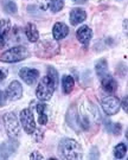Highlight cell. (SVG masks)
Instances as JSON below:
<instances>
[{"mask_svg": "<svg viewBox=\"0 0 128 160\" xmlns=\"http://www.w3.org/2000/svg\"><path fill=\"white\" fill-rule=\"evenodd\" d=\"M58 149L61 154L63 155L64 159L70 160H78L83 158V152H82L81 145L74 139L65 138L59 142Z\"/></svg>", "mask_w": 128, "mask_h": 160, "instance_id": "cell-1", "label": "cell"}, {"mask_svg": "<svg viewBox=\"0 0 128 160\" xmlns=\"http://www.w3.org/2000/svg\"><path fill=\"white\" fill-rule=\"evenodd\" d=\"M29 50L23 45L13 46L11 49L6 50L5 52L1 53L0 56V62L4 63H17L20 61H24L29 57Z\"/></svg>", "mask_w": 128, "mask_h": 160, "instance_id": "cell-2", "label": "cell"}, {"mask_svg": "<svg viewBox=\"0 0 128 160\" xmlns=\"http://www.w3.org/2000/svg\"><path fill=\"white\" fill-rule=\"evenodd\" d=\"M55 83L49 76H44L38 83V87L36 89V96L39 101H49L52 97L55 92Z\"/></svg>", "mask_w": 128, "mask_h": 160, "instance_id": "cell-3", "label": "cell"}, {"mask_svg": "<svg viewBox=\"0 0 128 160\" xmlns=\"http://www.w3.org/2000/svg\"><path fill=\"white\" fill-rule=\"evenodd\" d=\"M59 52V46L55 40H43L36 46V55L41 58H51Z\"/></svg>", "mask_w": 128, "mask_h": 160, "instance_id": "cell-4", "label": "cell"}, {"mask_svg": "<svg viewBox=\"0 0 128 160\" xmlns=\"http://www.w3.org/2000/svg\"><path fill=\"white\" fill-rule=\"evenodd\" d=\"M2 120H4V126L7 132V135L11 139H17L20 134V125L18 122L17 116L13 113H6Z\"/></svg>", "mask_w": 128, "mask_h": 160, "instance_id": "cell-5", "label": "cell"}, {"mask_svg": "<svg viewBox=\"0 0 128 160\" xmlns=\"http://www.w3.org/2000/svg\"><path fill=\"white\" fill-rule=\"evenodd\" d=\"M19 120L22 123V127L24 128V131L27 134H33L36 131V122H35V116L32 114V110L30 108H25L20 112L19 115Z\"/></svg>", "mask_w": 128, "mask_h": 160, "instance_id": "cell-6", "label": "cell"}, {"mask_svg": "<svg viewBox=\"0 0 128 160\" xmlns=\"http://www.w3.org/2000/svg\"><path fill=\"white\" fill-rule=\"evenodd\" d=\"M121 102L119 100V97L115 96V95H108L102 98V102H101V106H102V109L107 115H115L117 114V112L120 110V106Z\"/></svg>", "mask_w": 128, "mask_h": 160, "instance_id": "cell-7", "label": "cell"}, {"mask_svg": "<svg viewBox=\"0 0 128 160\" xmlns=\"http://www.w3.org/2000/svg\"><path fill=\"white\" fill-rule=\"evenodd\" d=\"M23 96V87L18 81H12L6 89V97L10 101H18Z\"/></svg>", "mask_w": 128, "mask_h": 160, "instance_id": "cell-8", "label": "cell"}, {"mask_svg": "<svg viewBox=\"0 0 128 160\" xmlns=\"http://www.w3.org/2000/svg\"><path fill=\"white\" fill-rule=\"evenodd\" d=\"M19 77L27 86H32V84L36 83V81L38 80L39 71L37 69H32V68H22L19 70Z\"/></svg>", "mask_w": 128, "mask_h": 160, "instance_id": "cell-9", "label": "cell"}, {"mask_svg": "<svg viewBox=\"0 0 128 160\" xmlns=\"http://www.w3.org/2000/svg\"><path fill=\"white\" fill-rule=\"evenodd\" d=\"M76 37L82 45L87 46L93 38V31L88 25H82L81 28H78L76 31Z\"/></svg>", "mask_w": 128, "mask_h": 160, "instance_id": "cell-10", "label": "cell"}, {"mask_svg": "<svg viewBox=\"0 0 128 160\" xmlns=\"http://www.w3.org/2000/svg\"><path fill=\"white\" fill-rule=\"evenodd\" d=\"M69 19H70L71 25L76 26V25H78V24L83 23V22L87 19V12L84 11L83 8H78V7L72 8V10L70 11Z\"/></svg>", "mask_w": 128, "mask_h": 160, "instance_id": "cell-11", "label": "cell"}, {"mask_svg": "<svg viewBox=\"0 0 128 160\" xmlns=\"http://www.w3.org/2000/svg\"><path fill=\"white\" fill-rule=\"evenodd\" d=\"M69 34V28L68 25H65L64 23H56L53 25V29H52V36L55 40H61L64 39L66 36Z\"/></svg>", "mask_w": 128, "mask_h": 160, "instance_id": "cell-12", "label": "cell"}, {"mask_svg": "<svg viewBox=\"0 0 128 160\" xmlns=\"http://www.w3.org/2000/svg\"><path fill=\"white\" fill-rule=\"evenodd\" d=\"M101 83H102V88H103V90L107 92H109V94H113V92H116L117 89V83L115 78L111 76V75H106L103 76L102 78H101Z\"/></svg>", "mask_w": 128, "mask_h": 160, "instance_id": "cell-13", "label": "cell"}, {"mask_svg": "<svg viewBox=\"0 0 128 160\" xmlns=\"http://www.w3.org/2000/svg\"><path fill=\"white\" fill-rule=\"evenodd\" d=\"M18 148V142L13 141L12 139L11 141H7L0 145V158H7L10 154L14 153V151Z\"/></svg>", "mask_w": 128, "mask_h": 160, "instance_id": "cell-14", "label": "cell"}, {"mask_svg": "<svg viewBox=\"0 0 128 160\" xmlns=\"http://www.w3.org/2000/svg\"><path fill=\"white\" fill-rule=\"evenodd\" d=\"M25 34H26L30 43H36L39 40V32H38L37 26L33 23H29L25 26Z\"/></svg>", "mask_w": 128, "mask_h": 160, "instance_id": "cell-15", "label": "cell"}, {"mask_svg": "<svg viewBox=\"0 0 128 160\" xmlns=\"http://www.w3.org/2000/svg\"><path fill=\"white\" fill-rule=\"evenodd\" d=\"M37 113H38V122L42 126L47 123V104L45 103H38L37 104Z\"/></svg>", "mask_w": 128, "mask_h": 160, "instance_id": "cell-16", "label": "cell"}, {"mask_svg": "<svg viewBox=\"0 0 128 160\" xmlns=\"http://www.w3.org/2000/svg\"><path fill=\"white\" fill-rule=\"evenodd\" d=\"M62 87H63V92L65 94H70L74 90L75 81L70 75H64L63 78H62Z\"/></svg>", "mask_w": 128, "mask_h": 160, "instance_id": "cell-17", "label": "cell"}, {"mask_svg": "<svg viewBox=\"0 0 128 160\" xmlns=\"http://www.w3.org/2000/svg\"><path fill=\"white\" fill-rule=\"evenodd\" d=\"M1 6L7 14H16L18 11L17 5L13 0H1Z\"/></svg>", "mask_w": 128, "mask_h": 160, "instance_id": "cell-18", "label": "cell"}, {"mask_svg": "<svg viewBox=\"0 0 128 160\" xmlns=\"http://www.w3.org/2000/svg\"><path fill=\"white\" fill-rule=\"evenodd\" d=\"M96 74L99 76L100 78H102L103 76L108 74V63H107V61H106L105 58H102V59H100L99 62L96 63Z\"/></svg>", "mask_w": 128, "mask_h": 160, "instance_id": "cell-19", "label": "cell"}, {"mask_svg": "<svg viewBox=\"0 0 128 160\" xmlns=\"http://www.w3.org/2000/svg\"><path fill=\"white\" fill-rule=\"evenodd\" d=\"M127 153V145L125 142H120L117 143L114 148V157L116 159H122L123 157Z\"/></svg>", "mask_w": 128, "mask_h": 160, "instance_id": "cell-20", "label": "cell"}, {"mask_svg": "<svg viewBox=\"0 0 128 160\" xmlns=\"http://www.w3.org/2000/svg\"><path fill=\"white\" fill-rule=\"evenodd\" d=\"M12 29V24L10 19H1L0 20V34L2 37H6Z\"/></svg>", "mask_w": 128, "mask_h": 160, "instance_id": "cell-21", "label": "cell"}, {"mask_svg": "<svg viewBox=\"0 0 128 160\" xmlns=\"http://www.w3.org/2000/svg\"><path fill=\"white\" fill-rule=\"evenodd\" d=\"M63 7H64V0H50V2H49V8L53 13H57V12L62 11Z\"/></svg>", "mask_w": 128, "mask_h": 160, "instance_id": "cell-22", "label": "cell"}, {"mask_svg": "<svg viewBox=\"0 0 128 160\" xmlns=\"http://www.w3.org/2000/svg\"><path fill=\"white\" fill-rule=\"evenodd\" d=\"M47 76L53 81L55 86L58 84V72L53 67H47Z\"/></svg>", "mask_w": 128, "mask_h": 160, "instance_id": "cell-23", "label": "cell"}, {"mask_svg": "<svg viewBox=\"0 0 128 160\" xmlns=\"http://www.w3.org/2000/svg\"><path fill=\"white\" fill-rule=\"evenodd\" d=\"M121 129H122V127H121L120 123H114V125H113V131H111V133L115 134V135H119V134L121 133Z\"/></svg>", "mask_w": 128, "mask_h": 160, "instance_id": "cell-24", "label": "cell"}, {"mask_svg": "<svg viewBox=\"0 0 128 160\" xmlns=\"http://www.w3.org/2000/svg\"><path fill=\"white\" fill-rule=\"evenodd\" d=\"M30 158H31V159H38V160H41V159H43V155L41 154V152H38V151H35V152H32V153H31Z\"/></svg>", "mask_w": 128, "mask_h": 160, "instance_id": "cell-25", "label": "cell"}, {"mask_svg": "<svg viewBox=\"0 0 128 160\" xmlns=\"http://www.w3.org/2000/svg\"><path fill=\"white\" fill-rule=\"evenodd\" d=\"M128 98H127V95H126V96L123 97V100H122V102H121V104H120V106H121V107H122L123 108V110H125V112H126V113H127V110H128Z\"/></svg>", "mask_w": 128, "mask_h": 160, "instance_id": "cell-26", "label": "cell"}, {"mask_svg": "<svg viewBox=\"0 0 128 160\" xmlns=\"http://www.w3.org/2000/svg\"><path fill=\"white\" fill-rule=\"evenodd\" d=\"M7 77V70L6 69H0V82L4 81Z\"/></svg>", "mask_w": 128, "mask_h": 160, "instance_id": "cell-27", "label": "cell"}, {"mask_svg": "<svg viewBox=\"0 0 128 160\" xmlns=\"http://www.w3.org/2000/svg\"><path fill=\"white\" fill-rule=\"evenodd\" d=\"M5 103H6V95L0 90V107L1 106H5Z\"/></svg>", "mask_w": 128, "mask_h": 160, "instance_id": "cell-28", "label": "cell"}, {"mask_svg": "<svg viewBox=\"0 0 128 160\" xmlns=\"http://www.w3.org/2000/svg\"><path fill=\"white\" fill-rule=\"evenodd\" d=\"M4 38H5V37H2V36L0 34V48H1V46H4V44H5V40H4Z\"/></svg>", "mask_w": 128, "mask_h": 160, "instance_id": "cell-29", "label": "cell"}, {"mask_svg": "<svg viewBox=\"0 0 128 160\" xmlns=\"http://www.w3.org/2000/svg\"><path fill=\"white\" fill-rule=\"evenodd\" d=\"M123 30L126 31V33H127V19L126 20H123Z\"/></svg>", "mask_w": 128, "mask_h": 160, "instance_id": "cell-30", "label": "cell"}, {"mask_svg": "<svg viewBox=\"0 0 128 160\" xmlns=\"http://www.w3.org/2000/svg\"><path fill=\"white\" fill-rule=\"evenodd\" d=\"M39 1H45V0H39Z\"/></svg>", "mask_w": 128, "mask_h": 160, "instance_id": "cell-31", "label": "cell"}, {"mask_svg": "<svg viewBox=\"0 0 128 160\" xmlns=\"http://www.w3.org/2000/svg\"><path fill=\"white\" fill-rule=\"evenodd\" d=\"M74 1H75V0H74Z\"/></svg>", "mask_w": 128, "mask_h": 160, "instance_id": "cell-32", "label": "cell"}]
</instances>
